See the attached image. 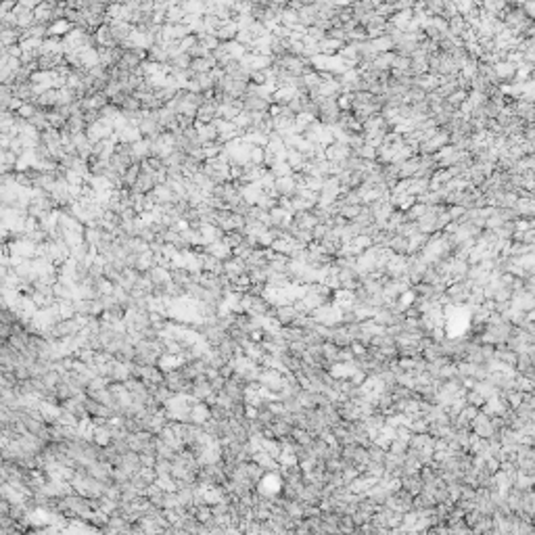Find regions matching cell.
I'll return each mask as SVG.
<instances>
[{
  "label": "cell",
  "mask_w": 535,
  "mask_h": 535,
  "mask_svg": "<svg viewBox=\"0 0 535 535\" xmlns=\"http://www.w3.org/2000/svg\"><path fill=\"white\" fill-rule=\"evenodd\" d=\"M257 207L263 209V211H272L278 207V197H272V194H261V199L257 201Z\"/></svg>",
  "instance_id": "7402d4cb"
},
{
  "label": "cell",
  "mask_w": 535,
  "mask_h": 535,
  "mask_svg": "<svg viewBox=\"0 0 535 535\" xmlns=\"http://www.w3.org/2000/svg\"><path fill=\"white\" fill-rule=\"evenodd\" d=\"M84 240L90 245V247H99L101 245V240H103V230L101 228H86L84 230Z\"/></svg>",
  "instance_id": "ac0fdd59"
},
{
  "label": "cell",
  "mask_w": 535,
  "mask_h": 535,
  "mask_svg": "<svg viewBox=\"0 0 535 535\" xmlns=\"http://www.w3.org/2000/svg\"><path fill=\"white\" fill-rule=\"evenodd\" d=\"M194 128H197V132H199V142H201V147L211 144V142H217V130H215L213 124H201V121H197Z\"/></svg>",
  "instance_id": "8992f818"
},
{
  "label": "cell",
  "mask_w": 535,
  "mask_h": 535,
  "mask_svg": "<svg viewBox=\"0 0 535 535\" xmlns=\"http://www.w3.org/2000/svg\"><path fill=\"white\" fill-rule=\"evenodd\" d=\"M109 28H111V34H113V40H115L117 46H121L124 42H128L132 32H134V26L126 23V21H111Z\"/></svg>",
  "instance_id": "6da1fadb"
},
{
  "label": "cell",
  "mask_w": 535,
  "mask_h": 535,
  "mask_svg": "<svg viewBox=\"0 0 535 535\" xmlns=\"http://www.w3.org/2000/svg\"><path fill=\"white\" fill-rule=\"evenodd\" d=\"M19 161V157L13 153V151H5V149H0V165H9V167H15Z\"/></svg>",
  "instance_id": "cb8c5ba5"
},
{
  "label": "cell",
  "mask_w": 535,
  "mask_h": 535,
  "mask_svg": "<svg viewBox=\"0 0 535 535\" xmlns=\"http://www.w3.org/2000/svg\"><path fill=\"white\" fill-rule=\"evenodd\" d=\"M197 38H199V42L203 44V46H205L207 51H211V53L217 51V48H220V44H222V42H220L215 36H211V34H201V36H197Z\"/></svg>",
  "instance_id": "603a6c76"
},
{
  "label": "cell",
  "mask_w": 535,
  "mask_h": 535,
  "mask_svg": "<svg viewBox=\"0 0 535 535\" xmlns=\"http://www.w3.org/2000/svg\"><path fill=\"white\" fill-rule=\"evenodd\" d=\"M140 172H142V165H140V163H134V165L126 172V176H124V184H126V188H134V184H136Z\"/></svg>",
  "instance_id": "e0dca14e"
},
{
  "label": "cell",
  "mask_w": 535,
  "mask_h": 535,
  "mask_svg": "<svg viewBox=\"0 0 535 535\" xmlns=\"http://www.w3.org/2000/svg\"><path fill=\"white\" fill-rule=\"evenodd\" d=\"M205 253H209V255H213V257H217L220 261H230L232 257H234V253H232V249L228 247V245L224 242V240H215V242H209L207 247H205Z\"/></svg>",
  "instance_id": "277c9868"
},
{
  "label": "cell",
  "mask_w": 535,
  "mask_h": 535,
  "mask_svg": "<svg viewBox=\"0 0 535 535\" xmlns=\"http://www.w3.org/2000/svg\"><path fill=\"white\" fill-rule=\"evenodd\" d=\"M224 48H226V53H228L234 61H240L245 55H247V46H242V44H238L236 40H232V42H224Z\"/></svg>",
  "instance_id": "5bb4252c"
},
{
  "label": "cell",
  "mask_w": 535,
  "mask_h": 535,
  "mask_svg": "<svg viewBox=\"0 0 535 535\" xmlns=\"http://www.w3.org/2000/svg\"><path fill=\"white\" fill-rule=\"evenodd\" d=\"M201 169H203V163H201L199 159H194V157H186V161H184V165H182V172H184V178H194Z\"/></svg>",
  "instance_id": "2e32d148"
},
{
  "label": "cell",
  "mask_w": 535,
  "mask_h": 535,
  "mask_svg": "<svg viewBox=\"0 0 535 535\" xmlns=\"http://www.w3.org/2000/svg\"><path fill=\"white\" fill-rule=\"evenodd\" d=\"M242 105H245V111H249V113H268L270 107H272L270 101L259 99L255 94H245L242 96Z\"/></svg>",
  "instance_id": "7a4b0ae2"
},
{
  "label": "cell",
  "mask_w": 535,
  "mask_h": 535,
  "mask_svg": "<svg viewBox=\"0 0 535 535\" xmlns=\"http://www.w3.org/2000/svg\"><path fill=\"white\" fill-rule=\"evenodd\" d=\"M270 172L274 174L276 180H278V178H288V176H293V174H295L293 167L288 165L286 161H278V163H274V165L270 167Z\"/></svg>",
  "instance_id": "ffe728a7"
},
{
  "label": "cell",
  "mask_w": 535,
  "mask_h": 535,
  "mask_svg": "<svg viewBox=\"0 0 535 535\" xmlns=\"http://www.w3.org/2000/svg\"><path fill=\"white\" fill-rule=\"evenodd\" d=\"M240 194H242V199L247 201V203L257 205V201H259L261 194H263V188H261L257 182H253V184H242V186H240Z\"/></svg>",
  "instance_id": "8fae6325"
},
{
  "label": "cell",
  "mask_w": 535,
  "mask_h": 535,
  "mask_svg": "<svg viewBox=\"0 0 535 535\" xmlns=\"http://www.w3.org/2000/svg\"><path fill=\"white\" fill-rule=\"evenodd\" d=\"M190 418H192L194 422H205V420L209 418V412H207L205 406H194V408L190 410Z\"/></svg>",
  "instance_id": "d4e9b609"
},
{
  "label": "cell",
  "mask_w": 535,
  "mask_h": 535,
  "mask_svg": "<svg viewBox=\"0 0 535 535\" xmlns=\"http://www.w3.org/2000/svg\"><path fill=\"white\" fill-rule=\"evenodd\" d=\"M94 42H96V48H115V46H117L115 40H113V34H111L109 23L101 26V28L94 32Z\"/></svg>",
  "instance_id": "52a82bcc"
},
{
  "label": "cell",
  "mask_w": 535,
  "mask_h": 535,
  "mask_svg": "<svg viewBox=\"0 0 535 535\" xmlns=\"http://www.w3.org/2000/svg\"><path fill=\"white\" fill-rule=\"evenodd\" d=\"M180 9L186 15H199V17L205 15V3H180Z\"/></svg>",
  "instance_id": "44dd1931"
},
{
  "label": "cell",
  "mask_w": 535,
  "mask_h": 535,
  "mask_svg": "<svg viewBox=\"0 0 535 535\" xmlns=\"http://www.w3.org/2000/svg\"><path fill=\"white\" fill-rule=\"evenodd\" d=\"M222 240H224V242L228 245V247L234 251V249L238 247V245H242V242H245V232H240V230L226 232V234H224V238H222Z\"/></svg>",
  "instance_id": "d6986e66"
},
{
  "label": "cell",
  "mask_w": 535,
  "mask_h": 535,
  "mask_svg": "<svg viewBox=\"0 0 535 535\" xmlns=\"http://www.w3.org/2000/svg\"><path fill=\"white\" fill-rule=\"evenodd\" d=\"M332 194H334V192L328 188V197H332ZM326 203H328V199H324V201H322V205H326Z\"/></svg>",
  "instance_id": "4316f807"
},
{
  "label": "cell",
  "mask_w": 535,
  "mask_h": 535,
  "mask_svg": "<svg viewBox=\"0 0 535 535\" xmlns=\"http://www.w3.org/2000/svg\"><path fill=\"white\" fill-rule=\"evenodd\" d=\"M184 17H186V13L180 9V3H178L176 7H172V9L167 11L165 23H169V26H180V23H184Z\"/></svg>",
  "instance_id": "9a60e30c"
},
{
  "label": "cell",
  "mask_w": 535,
  "mask_h": 535,
  "mask_svg": "<svg viewBox=\"0 0 535 535\" xmlns=\"http://www.w3.org/2000/svg\"><path fill=\"white\" fill-rule=\"evenodd\" d=\"M74 30H76L74 23H69L67 19H59V21H55V23L48 26V38H51V36H55V38H65L67 34H71Z\"/></svg>",
  "instance_id": "30bf717a"
},
{
  "label": "cell",
  "mask_w": 535,
  "mask_h": 535,
  "mask_svg": "<svg viewBox=\"0 0 535 535\" xmlns=\"http://www.w3.org/2000/svg\"><path fill=\"white\" fill-rule=\"evenodd\" d=\"M149 157H151V140L149 138H142V140L132 144V161L134 163H142Z\"/></svg>",
  "instance_id": "ba28073f"
},
{
  "label": "cell",
  "mask_w": 535,
  "mask_h": 535,
  "mask_svg": "<svg viewBox=\"0 0 535 535\" xmlns=\"http://www.w3.org/2000/svg\"><path fill=\"white\" fill-rule=\"evenodd\" d=\"M236 23H238V30H251V26L255 23V19L251 15H240Z\"/></svg>",
  "instance_id": "484cf974"
},
{
  "label": "cell",
  "mask_w": 535,
  "mask_h": 535,
  "mask_svg": "<svg viewBox=\"0 0 535 535\" xmlns=\"http://www.w3.org/2000/svg\"><path fill=\"white\" fill-rule=\"evenodd\" d=\"M224 274H226L230 280H236L238 276L249 274L247 261H245V259H238V257H232L230 261H226V263H224Z\"/></svg>",
  "instance_id": "5b68a950"
},
{
  "label": "cell",
  "mask_w": 535,
  "mask_h": 535,
  "mask_svg": "<svg viewBox=\"0 0 535 535\" xmlns=\"http://www.w3.org/2000/svg\"><path fill=\"white\" fill-rule=\"evenodd\" d=\"M201 253V261H203V272H209V274H215V276H222L224 274V261H220L217 257L205 253V249H194Z\"/></svg>",
  "instance_id": "3957f363"
},
{
  "label": "cell",
  "mask_w": 535,
  "mask_h": 535,
  "mask_svg": "<svg viewBox=\"0 0 535 535\" xmlns=\"http://www.w3.org/2000/svg\"><path fill=\"white\" fill-rule=\"evenodd\" d=\"M299 96V90L297 88H278V90L274 92V96H272V103L274 105H282V107H286L288 103H291L293 99H297Z\"/></svg>",
  "instance_id": "7c38bea8"
},
{
  "label": "cell",
  "mask_w": 535,
  "mask_h": 535,
  "mask_svg": "<svg viewBox=\"0 0 535 535\" xmlns=\"http://www.w3.org/2000/svg\"><path fill=\"white\" fill-rule=\"evenodd\" d=\"M115 149H117V144H115L113 140H111V138H109V140H101V142L94 144L92 155H94V157H99V159L111 161V157L115 155Z\"/></svg>",
  "instance_id": "9c48e42d"
},
{
  "label": "cell",
  "mask_w": 535,
  "mask_h": 535,
  "mask_svg": "<svg viewBox=\"0 0 535 535\" xmlns=\"http://www.w3.org/2000/svg\"><path fill=\"white\" fill-rule=\"evenodd\" d=\"M236 34H238V23L236 21H230V23H224L217 32H215V38L224 44V42H232L236 40Z\"/></svg>",
  "instance_id": "4fadbf2b"
}]
</instances>
